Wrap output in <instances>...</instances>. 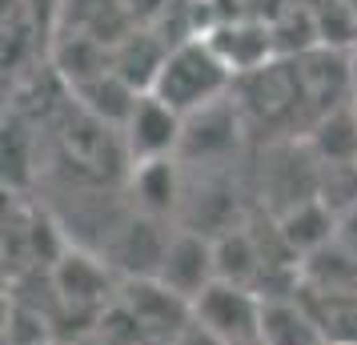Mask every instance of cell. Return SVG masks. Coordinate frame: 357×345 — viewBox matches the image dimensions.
<instances>
[{"instance_id": "603a6c76", "label": "cell", "mask_w": 357, "mask_h": 345, "mask_svg": "<svg viewBox=\"0 0 357 345\" xmlns=\"http://www.w3.org/2000/svg\"><path fill=\"white\" fill-rule=\"evenodd\" d=\"M345 4H354V8H357V0H345Z\"/></svg>"}, {"instance_id": "4fadbf2b", "label": "cell", "mask_w": 357, "mask_h": 345, "mask_svg": "<svg viewBox=\"0 0 357 345\" xmlns=\"http://www.w3.org/2000/svg\"><path fill=\"white\" fill-rule=\"evenodd\" d=\"M213 253H217V281H229V285L261 293V281L269 273V265H265V253L253 241V233L245 229L217 233L213 237Z\"/></svg>"}, {"instance_id": "3957f363", "label": "cell", "mask_w": 357, "mask_h": 345, "mask_svg": "<svg viewBox=\"0 0 357 345\" xmlns=\"http://www.w3.org/2000/svg\"><path fill=\"white\" fill-rule=\"evenodd\" d=\"M261 309L265 301L253 289L229 285V281H213L205 293L193 301V317L229 345H253L261 342Z\"/></svg>"}, {"instance_id": "ac0fdd59", "label": "cell", "mask_w": 357, "mask_h": 345, "mask_svg": "<svg viewBox=\"0 0 357 345\" xmlns=\"http://www.w3.org/2000/svg\"><path fill=\"white\" fill-rule=\"evenodd\" d=\"M125 4H129L137 29H153V24H157V20L173 8V0H125Z\"/></svg>"}, {"instance_id": "7402d4cb", "label": "cell", "mask_w": 357, "mask_h": 345, "mask_svg": "<svg viewBox=\"0 0 357 345\" xmlns=\"http://www.w3.org/2000/svg\"><path fill=\"white\" fill-rule=\"evenodd\" d=\"M65 345H109V342H100L97 329H93V333H84V337H73V342H65Z\"/></svg>"}, {"instance_id": "30bf717a", "label": "cell", "mask_w": 357, "mask_h": 345, "mask_svg": "<svg viewBox=\"0 0 357 345\" xmlns=\"http://www.w3.org/2000/svg\"><path fill=\"white\" fill-rule=\"evenodd\" d=\"M337 221L341 217L321 197H313V201H301V205H289L285 213H277V233L289 245L293 257L301 261L309 253L325 249L329 241H337Z\"/></svg>"}, {"instance_id": "5bb4252c", "label": "cell", "mask_w": 357, "mask_h": 345, "mask_svg": "<svg viewBox=\"0 0 357 345\" xmlns=\"http://www.w3.org/2000/svg\"><path fill=\"white\" fill-rule=\"evenodd\" d=\"M297 273H301V289L333 293V297H357V257L341 241H329L325 249L301 257Z\"/></svg>"}, {"instance_id": "277c9868", "label": "cell", "mask_w": 357, "mask_h": 345, "mask_svg": "<svg viewBox=\"0 0 357 345\" xmlns=\"http://www.w3.org/2000/svg\"><path fill=\"white\" fill-rule=\"evenodd\" d=\"M173 241V233L165 221L145 213L125 217L113 229V237L105 241V261L116 269V277H157V269L165 261V249Z\"/></svg>"}, {"instance_id": "e0dca14e", "label": "cell", "mask_w": 357, "mask_h": 345, "mask_svg": "<svg viewBox=\"0 0 357 345\" xmlns=\"http://www.w3.org/2000/svg\"><path fill=\"white\" fill-rule=\"evenodd\" d=\"M33 132L24 129V121L20 116H8L4 121V181L13 185H24L29 181V173H33Z\"/></svg>"}, {"instance_id": "9a60e30c", "label": "cell", "mask_w": 357, "mask_h": 345, "mask_svg": "<svg viewBox=\"0 0 357 345\" xmlns=\"http://www.w3.org/2000/svg\"><path fill=\"white\" fill-rule=\"evenodd\" d=\"M305 148L317 157L321 169L357 164V109L354 105H341L333 113H325L321 121L305 132Z\"/></svg>"}, {"instance_id": "6da1fadb", "label": "cell", "mask_w": 357, "mask_h": 345, "mask_svg": "<svg viewBox=\"0 0 357 345\" xmlns=\"http://www.w3.org/2000/svg\"><path fill=\"white\" fill-rule=\"evenodd\" d=\"M229 89H233L229 65L213 52L205 36H193V40H181L169 49V61L153 84V97L165 100L169 109H177L181 116H193L217 100H225Z\"/></svg>"}, {"instance_id": "8fae6325", "label": "cell", "mask_w": 357, "mask_h": 345, "mask_svg": "<svg viewBox=\"0 0 357 345\" xmlns=\"http://www.w3.org/2000/svg\"><path fill=\"white\" fill-rule=\"evenodd\" d=\"M129 189H132V205H137V213L165 221L169 213H177L181 197H185L181 161L177 157H165V161L132 164V185Z\"/></svg>"}, {"instance_id": "44dd1931", "label": "cell", "mask_w": 357, "mask_h": 345, "mask_svg": "<svg viewBox=\"0 0 357 345\" xmlns=\"http://www.w3.org/2000/svg\"><path fill=\"white\" fill-rule=\"evenodd\" d=\"M349 97H354V109H357V52L349 61Z\"/></svg>"}, {"instance_id": "cb8c5ba5", "label": "cell", "mask_w": 357, "mask_h": 345, "mask_svg": "<svg viewBox=\"0 0 357 345\" xmlns=\"http://www.w3.org/2000/svg\"><path fill=\"white\" fill-rule=\"evenodd\" d=\"M354 52H357V40H354Z\"/></svg>"}, {"instance_id": "d6986e66", "label": "cell", "mask_w": 357, "mask_h": 345, "mask_svg": "<svg viewBox=\"0 0 357 345\" xmlns=\"http://www.w3.org/2000/svg\"><path fill=\"white\" fill-rule=\"evenodd\" d=\"M173 345H229V342H225V337H217L213 329H205V325L193 317V321H189V329H185V333H181Z\"/></svg>"}, {"instance_id": "8992f818", "label": "cell", "mask_w": 357, "mask_h": 345, "mask_svg": "<svg viewBox=\"0 0 357 345\" xmlns=\"http://www.w3.org/2000/svg\"><path fill=\"white\" fill-rule=\"evenodd\" d=\"M241 125H245V113L233 97L185 116V137H181L177 161H197V164L229 161L241 145Z\"/></svg>"}, {"instance_id": "ffe728a7", "label": "cell", "mask_w": 357, "mask_h": 345, "mask_svg": "<svg viewBox=\"0 0 357 345\" xmlns=\"http://www.w3.org/2000/svg\"><path fill=\"white\" fill-rule=\"evenodd\" d=\"M337 241L349 253L357 257V209H349V213H341V221H337Z\"/></svg>"}, {"instance_id": "7a4b0ae2", "label": "cell", "mask_w": 357, "mask_h": 345, "mask_svg": "<svg viewBox=\"0 0 357 345\" xmlns=\"http://www.w3.org/2000/svg\"><path fill=\"white\" fill-rule=\"evenodd\" d=\"M52 285H56V297H61L65 309L100 317L116 301L121 277H116V269L105 257L84 253V249H68L56 261V269H52Z\"/></svg>"}, {"instance_id": "9c48e42d", "label": "cell", "mask_w": 357, "mask_h": 345, "mask_svg": "<svg viewBox=\"0 0 357 345\" xmlns=\"http://www.w3.org/2000/svg\"><path fill=\"white\" fill-rule=\"evenodd\" d=\"M205 40L229 65L233 77H249L257 68L273 65V56H277L273 24H265V20H221V24L209 29Z\"/></svg>"}, {"instance_id": "484cf974", "label": "cell", "mask_w": 357, "mask_h": 345, "mask_svg": "<svg viewBox=\"0 0 357 345\" xmlns=\"http://www.w3.org/2000/svg\"><path fill=\"white\" fill-rule=\"evenodd\" d=\"M329 345H333V342H329Z\"/></svg>"}, {"instance_id": "2e32d148", "label": "cell", "mask_w": 357, "mask_h": 345, "mask_svg": "<svg viewBox=\"0 0 357 345\" xmlns=\"http://www.w3.org/2000/svg\"><path fill=\"white\" fill-rule=\"evenodd\" d=\"M97 337L109 342V345H153L149 333H145V325L137 321V313H132L121 297L97 317Z\"/></svg>"}, {"instance_id": "7c38bea8", "label": "cell", "mask_w": 357, "mask_h": 345, "mask_svg": "<svg viewBox=\"0 0 357 345\" xmlns=\"http://www.w3.org/2000/svg\"><path fill=\"white\" fill-rule=\"evenodd\" d=\"M261 342L265 345H329L321 325H317V317L305 309V301L297 293L265 301V309H261Z\"/></svg>"}, {"instance_id": "d4e9b609", "label": "cell", "mask_w": 357, "mask_h": 345, "mask_svg": "<svg viewBox=\"0 0 357 345\" xmlns=\"http://www.w3.org/2000/svg\"><path fill=\"white\" fill-rule=\"evenodd\" d=\"M253 345H265V342H253Z\"/></svg>"}, {"instance_id": "ba28073f", "label": "cell", "mask_w": 357, "mask_h": 345, "mask_svg": "<svg viewBox=\"0 0 357 345\" xmlns=\"http://www.w3.org/2000/svg\"><path fill=\"white\" fill-rule=\"evenodd\" d=\"M157 281L169 285L177 297L197 301V297L217 281V253H213V237L197 229L173 233V241L165 249V261L157 269Z\"/></svg>"}, {"instance_id": "52a82bcc", "label": "cell", "mask_w": 357, "mask_h": 345, "mask_svg": "<svg viewBox=\"0 0 357 345\" xmlns=\"http://www.w3.org/2000/svg\"><path fill=\"white\" fill-rule=\"evenodd\" d=\"M125 153L129 164H145V161H165L181 153V137H185V116L177 109H169L165 100H157L153 93L137 100L132 116L125 121Z\"/></svg>"}, {"instance_id": "5b68a950", "label": "cell", "mask_w": 357, "mask_h": 345, "mask_svg": "<svg viewBox=\"0 0 357 345\" xmlns=\"http://www.w3.org/2000/svg\"><path fill=\"white\" fill-rule=\"evenodd\" d=\"M116 297L137 313V321L145 325L153 345H173L193 321V301L177 297L169 285H161L157 277H129L121 281Z\"/></svg>"}]
</instances>
